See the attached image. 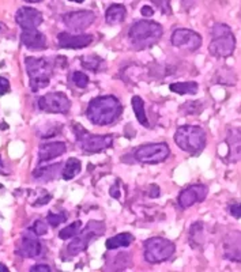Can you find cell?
Here are the masks:
<instances>
[{"mask_svg": "<svg viewBox=\"0 0 241 272\" xmlns=\"http://www.w3.org/2000/svg\"><path fill=\"white\" fill-rule=\"evenodd\" d=\"M208 196V187L204 184H191L178 193L177 203L183 210L192 207L196 203H203Z\"/></svg>", "mask_w": 241, "mask_h": 272, "instance_id": "7c38bea8", "label": "cell"}, {"mask_svg": "<svg viewBox=\"0 0 241 272\" xmlns=\"http://www.w3.org/2000/svg\"><path fill=\"white\" fill-rule=\"evenodd\" d=\"M105 233V225L102 222L92 221L87 223L86 229L80 230L79 234L75 235V240L68 244L67 253L70 256H76L80 252H83L96 237H100Z\"/></svg>", "mask_w": 241, "mask_h": 272, "instance_id": "ba28073f", "label": "cell"}, {"mask_svg": "<svg viewBox=\"0 0 241 272\" xmlns=\"http://www.w3.org/2000/svg\"><path fill=\"white\" fill-rule=\"evenodd\" d=\"M126 14H127V11H126V7L123 5H112L105 13L106 23L117 25L126 19Z\"/></svg>", "mask_w": 241, "mask_h": 272, "instance_id": "cb8c5ba5", "label": "cell"}, {"mask_svg": "<svg viewBox=\"0 0 241 272\" xmlns=\"http://www.w3.org/2000/svg\"><path fill=\"white\" fill-rule=\"evenodd\" d=\"M3 29H6L5 25H3V23H0V33H2V30H3Z\"/></svg>", "mask_w": 241, "mask_h": 272, "instance_id": "bcb514c9", "label": "cell"}, {"mask_svg": "<svg viewBox=\"0 0 241 272\" xmlns=\"http://www.w3.org/2000/svg\"><path fill=\"white\" fill-rule=\"evenodd\" d=\"M63 21L70 30L83 31L96 21V15L92 11H87V10H80V11H75V13H70L67 15H64Z\"/></svg>", "mask_w": 241, "mask_h": 272, "instance_id": "5bb4252c", "label": "cell"}, {"mask_svg": "<svg viewBox=\"0 0 241 272\" xmlns=\"http://www.w3.org/2000/svg\"><path fill=\"white\" fill-rule=\"evenodd\" d=\"M174 143L192 157L200 155L207 146V133L199 125H182L174 133Z\"/></svg>", "mask_w": 241, "mask_h": 272, "instance_id": "3957f363", "label": "cell"}, {"mask_svg": "<svg viewBox=\"0 0 241 272\" xmlns=\"http://www.w3.org/2000/svg\"><path fill=\"white\" fill-rule=\"evenodd\" d=\"M140 13L143 17H153L154 15V10L150 7V6H143L142 9H140Z\"/></svg>", "mask_w": 241, "mask_h": 272, "instance_id": "f35d334b", "label": "cell"}, {"mask_svg": "<svg viewBox=\"0 0 241 272\" xmlns=\"http://www.w3.org/2000/svg\"><path fill=\"white\" fill-rule=\"evenodd\" d=\"M60 169L59 163H56V165L52 166H45V167H38L36 172H33L34 179L41 180V181H49L56 176L57 173V170Z\"/></svg>", "mask_w": 241, "mask_h": 272, "instance_id": "f546056e", "label": "cell"}, {"mask_svg": "<svg viewBox=\"0 0 241 272\" xmlns=\"http://www.w3.org/2000/svg\"><path fill=\"white\" fill-rule=\"evenodd\" d=\"M206 243V226L204 222L196 221L190 226L188 230V244L192 249L200 251Z\"/></svg>", "mask_w": 241, "mask_h": 272, "instance_id": "44dd1931", "label": "cell"}, {"mask_svg": "<svg viewBox=\"0 0 241 272\" xmlns=\"http://www.w3.org/2000/svg\"><path fill=\"white\" fill-rule=\"evenodd\" d=\"M30 230H32L34 234H37V235H44V234L48 231V227L47 225H45V222L36 221L34 222V225L30 227Z\"/></svg>", "mask_w": 241, "mask_h": 272, "instance_id": "d590c367", "label": "cell"}, {"mask_svg": "<svg viewBox=\"0 0 241 272\" xmlns=\"http://www.w3.org/2000/svg\"><path fill=\"white\" fill-rule=\"evenodd\" d=\"M60 48H67V49H82V48L89 47L93 43V36L90 34H71V33H60L57 36Z\"/></svg>", "mask_w": 241, "mask_h": 272, "instance_id": "e0dca14e", "label": "cell"}, {"mask_svg": "<svg viewBox=\"0 0 241 272\" xmlns=\"http://www.w3.org/2000/svg\"><path fill=\"white\" fill-rule=\"evenodd\" d=\"M144 247V259L152 264L168 261L176 252V245L172 241L162 237H153L146 240Z\"/></svg>", "mask_w": 241, "mask_h": 272, "instance_id": "8992f818", "label": "cell"}, {"mask_svg": "<svg viewBox=\"0 0 241 272\" xmlns=\"http://www.w3.org/2000/svg\"><path fill=\"white\" fill-rule=\"evenodd\" d=\"M82 61V65L86 68V70H90L93 73H100V71H104L105 70V61L97 55H89L85 56L80 59Z\"/></svg>", "mask_w": 241, "mask_h": 272, "instance_id": "4316f807", "label": "cell"}, {"mask_svg": "<svg viewBox=\"0 0 241 272\" xmlns=\"http://www.w3.org/2000/svg\"><path fill=\"white\" fill-rule=\"evenodd\" d=\"M222 257L232 263H241V231L229 230L221 240Z\"/></svg>", "mask_w": 241, "mask_h": 272, "instance_id": "8fae6325", "label": "cell"}, {"mask_svg": "<svg viewBox=\"0 0 241 272\" xmlns=\"http://www.w3.org/2000/svg\"><path fill=\"white\" fill-rule=\"evenodd\" d=\"M110 196H113L114 199H120V192H118V185L114 184L113 187L110 188Z\"/></svg>", "mask_w": 241, "mask_h": 272, "instance_id": "ab89813d", "label": "cell"}, {"mask_svg": "<svg viewBox=\"0 0 241 272\" xmlns=\"http://www.w3.org/2000/svg\"><path fill=\"white\" fill-rule=\"evenodd\" d=\"M152 189L153 192L150 193V196H152V197H158V196H160V188L154 185V187H152Z\"/></svg>", "mask_w": 241, "mask_h": 272, "instance_id": "b9f144b4", "label": "cell"}, {"mask_svg": "<svg viewBox=\"0 0 241 272\" xmlns=\"http://www.w3.org/2000/svg\"><path fill=\"white\" fill-rule=\"evenodd\" d=\"M226 211L234 219H241V201H230L226 207Z\"/></svg>", "mask_w": 241, "mask_h": 272, "instance_id": "d6a6232c", "label": "cell"}, {"mask_svg": "<svg viewBox=\"0 0 241 272\" xmlns=\"http://www.w3.org/2000/svg\"><path fill=\"white\" fill-rule=\"evenodd\" d=\"M0 271H9V268L6 267L5 264H0Z\"/></svg>", "mask_w": 241, "mask_h": 272, "instance_id": "7bdbcfd3", "label": "cell"}, {"mask_svg": "<svg viewBox=\"0 0 241 272\" xmlns=\"http://www.w3.org/2000/svg\"><path fill=\"white\" fill-rule=\"evenodd\" d=\"M170 43L172 45L182 51L186 52H196L200 49L203 39L202 36L192 29H187V27H178L172 33L170 37Z\"/></svg>", "mask_w": 241, "mask_h": 272, "instance_id": "30bf717a", "label": "cell"}, {"mask_svg": "<svg viewBox=\"0 0 241 272\" xmlns=\"http://www.w3.org/2000/svg\"><path fill=\"white\" fill-rule=\"evenodd\" d=\"M10 90V82L6 78L0 77V95H3Z\"/></svg>", "mask_w": 241, "mask_h": 272, "instance_id": "74e56055", "label": "cell"}, {"mask_svg": "<svg viewBox=\"0 0 241 272\" xmlns=\"http://www.w3.org/2000/svg\"><path fill=\"white\" fill-rule=\"evenodd\" d=\"M27 3H38V2H41V0H25Z\"/></svg>", "mask_w": 241, "mask_h": 272, "instance_id": "ee69618b", "label": "cell"}, {"mask_svg": "<svg viewBox=\"0 0 241 272\" xmlns=\"http://www.w3.org/2000/svg\"><path fill=\"white\" fill-rule=\"evenodd\" d=\"M213 81H214V83H217V85L234 86L237 83V74L234 73L233 68L221 67L220 70H217Z\"/></svg>", "mask_w": 241, "mask_h": 272, "instance_id": "7402d4cb", "label": "cell"}, {"mask_svg": "<svg viewBox=\"0 0 241 272\" xmlns=\"http://www.w3.org/2000/svg\"><path fill=\"white\" fill-rule=\"evenodd\" d=\"M22 44L30 51H43L47 48V39L37 29L23 30L21 36Z\"/></svg>", "mask_w": 241, "mask_h": 272, "instance_id": "d6986e66", "label": "cell"}, {"mask_svg": "<svg viewBox=\"0 0 241 272\" xmlns=\"http://www.w3.org/2000/svg\"><path fill=\"white\" fill-rule=\"evenodd\" d=\"M212 41L208 53L216 59H228L236 51V37L232 27L222 22H217L212 27Z\"/></svg>", "mask_w": 241, "mask_h": 272, "instance_id": "7a4b0ae2", "label": "cell"}, {"mask_svg": "<svg viewBox=\"0 0 241 272\" xmlns=\"http://www.w3.org/2000/svg\"><path fill=\"white\" fill-rule=\"evenodd\" d=\"M32 271H51V268L45 265V264H40V265H34L32 267Z\"/></svg>", "mask_w": 241, "mask_h": 272, "instance_id": "60d3db41", "label": "cell"}, {"mask_svg": "<svg viewBox=\"0 0 241 272\" xmlns=\"http://www.w3.org/2000/svg\"><path fill=\"white\" fill-rule=\"evenodd\" d=\"M47 219H48V222L51 223V226L56 227V226H59L60 223H63V222L67 219V215H66V213H60V214L49 213L48 214Z\"/></svg>", "mask_w": 241, "mask_h": 272, "instance_id": "836d02e7", "label": "cell"}, {"mask_svg": "<svg viewBox=\"0 0 241 272\" xmlns=\"http://www.w3.org/2000/svg\"><path fill=\"white\" fill-rule=\"evenodd\" d=\"M169 90L178 95H196L199 91V83L195 81L176 82L169 86Z\"/></svg>", "mask_w": 241, "mask_h": 272, "instance_id": "603a6c76", "label": "cell"}, {"mask_svg": "<svg viewBox=\"0 0 241 272\" xmlns=\"http://www.w3.org/2000/svg\"><path fill=\"white\" fill-rule=\"evenodd\" d=\"M15 21L23 30L37 29L43 23V14L32 7H22L18 10Z\"/></svg>", "mask_w": 241, "mask_h": 272, "instance_id": "2e32d148", "label": "cell"}, {"mask_svg": "<svg viewBox=\"0 0 241 272\" xmlns=\"http://www.w3.org/2000/svg\"><path fill=\"white\" fill-rule=\"evenodd\" d=\"M134 243V235L130 233H120L114 237L109 238L106 241V248L113 251V249H118V248H127Z\"/></svg>", "mask_w": 241, "mask_h": 272, "instance_id": "d4e9b609", "label": "cell"}, {"mask_svg": "<svg viewBox=\"0 0 241 272\" xmlns=\"http://www.w3.org/2000/svg\"><path fill=\"white\" fill-rule=\"evenodd\" d=\"M180 2H182V7L184 11H191L198 3V0H180Z\"/></svg>", "mask_w": 241, "mask_h": 272, "instance_id": "8d00e7d4", "label": "cell"}, {"mask_svg": "<svg viewBox=\"0 0 241 272\" xmlns=\"http://www.w3.org/2000/svg\"><path fill=\"white\" fill-rule=\"evenodd\" d=\"M170 155L169 146L161 142V143H152V145L140 146L135 150L134 157L140 163L147 165H157L161 162L166 161Z\"/></svg>", "mask_w": 241, "mask_h": 272, "instance_id": "9c48e42d", "label": "cell"}, {"mask_svg": "<svg viewBox=\"0 0 241 272\" xmlns=\"http://www.w3.org/2000/svg\"><path fill=\"white\" fill-rule=\"evenodd\" d=\"M26 71L30 77V89L34 93L49 85L53 64L48 59H36L26 57Z\"/></svg>", "mask_w": 241, "mask_h": 272, "instance_id": "5b68a950", "label": "cell"}, {"mask_svg": "<svg viewBox=\"0 0 241 272\" xmlns=\"http://www.w3.org/2000/svg\"><path fill=\"white\" fill-rule=\"evenodd\" d=\"M132 109L135 112V116L138 121H139L142 125L144 127H148V121L147 117H146V112H144V102L143 99L139 97V95H135V97H132Z\"/></svg>", "mask_w": 241, "mask_h": 272, "instance_id": "f1b7e54d", "label": "cell"}, {"mask_svg": "<svg viewBox=\"0 0 241 272\" xmlns=\"http://www.w3.org/2000/svg\"><path fill=\"white\" fill-rule=\"evenodd\" d=\"M72 82L79 89H85L86 86L89 85V77L86 74L80 73V71H75V73L72 74Z\"/></svg>", "mask_w": 241, "mask_h": 272, "instance_id": "1f68e13d", "label": "cell"}, {"mask_svg": "<svg viewBox=\"0 0 241 272\" xmlns=\"http://www.w3.org/2000/svg\"><path fill=\"white\" fill-rule=\"evenodd\" d=\"M153 3L161 10V13L164 15H170L172 14V6H170V0H152Z\"/></svg>", "mask_w": 241, "mask_h": 272, "instance_id": "e575fe53", "label": "cell"}, {"mask_svg": "<svg viewBox=\"0 0 241 272\" xmlns=\"http://www.w3.org/2000/svg\"><path fill=\"white\" fill-rule=\"evenodd\" d=\"M70 2H74V3H83L85 0H70Z\"/></svg>", "mask_w": 241, "mask_h": 272, "instance_id": "f6af8a7d", "label": "cell"}, {"mask_svg": "<svg viewBox=\"0 0 241 272\" xmlns=\"http://www.w3.org/2000/svg\"><path fill=\"white\" fill-rule=\"evenodd\" d=\"M123 112V105L114 95H102L90 101L86 116L94 125H108L113 123Z\"/></svg>", "mask_w": 241, "mask_h": 272, "instance_id": "6da1fadb", "label": "cell"}, {"mask_svg": "<svg viewBox=\"0 0 241 272\" xmlns=\"http://www.w3.org/2000/svg\"><path fill=\"white\" fill-rule=\"evenodd\" d=\"M37 234H34L32 230L26 231L21 240V247L18 248V253L25 257H38L43 253V247L41 243L37 240Z\"/></svg>", "mask_w": 241, "mask_h": 272, "instance_id": "ac0fdd59", "label": "cell"}, {"mask_svg": "<svg viewBox=\"0 0 241 272\" xmlns=\"http://www.w3.org/2000/svg\"><path fill=\"white\" fill-rule=\"evenodd\" d=\"M76 143L85 154H97L109 149L113 143V136L110 135H92L86 129L78 125L75 127Z\"/></svg>", "mask_w": 241, "mask_h": 272, "instance_id": "52a82bcc", "label": "cell"}, {"mask_svg": "<svg viewBox=\"0 0 241 272\" xmlns=\"http://www.w3.org/2000/svg\"><path fill=\"white\" fill-rule=\"evenodd\" d=\"M203 111H204L203 102L198 101V99H190V101H186L183 105H180V108H178V112H180L183 116H199L203 113Z\"/></svg>", "mask_w": 241, "mask_h": 272, "instance_id": "484cf974", "label": "cell"}, {"mask_svg": "<svg viewBox=\"0 0 241 272\" xmlns=\"http://www.w3.org/2000/svg\"><path fill=\"white\" fill-rule=\"evenodd\" d=\"M38 107L48 113H67L71 101L64 93H49L38 99Z\"/></svg>", "mask_w": 241, "mask_h": 272, "instance_id": "4fadbf2b", "label": "cell"}, {"mask_svg": "<svg viewBox=\"0 0 241 272\" xmlns=\"http://www.w3.org/2000/svg\"><path fill=\"white\" fill-rule=\"evenodd\" d=\"M66 143L64 142H49L43 143L38 149V162L51 161L66 153Z\"/></svg>", "mask_w": 241, "mask_h": 272, "instance_id": "ffe728a7", "label": "cell"}, {"mask_svg": "<svg viewBox=\"0 0 241 272\" xmlns=\"http://www.w3.org/2000/svg\"><path fill=\"white\" fill-rule=\"evenodd\" d=\"M80 167H82V166H80L79 159H76V158H70V159H67V162H64L62 177H63L64 180H72L78 173H79Z\"/></svg>", "mask_w": 241, "mask_h": 272, "instance_id": "83f0119b", "label": "cell"}, {"mask_svg": "<svg viewBox=\"0 0 241 272\" xmlns=\"http://www.w3.org/2000/svg\"><path fill=\"white\" fill-rule=\"evenodd\" d=\"M225 142L228 146V155L225 158L226 162L228 163L241 162V127L229 128Z\"/></svg>", "mask_w": 241, "mask_h": 272, "instance_id": "9a60e30c", "label": "cell"}, {"mask_svg": "<svg viewBox=\"0 0 241 272\" xmlns=\"http://www.w3.org/2000/svg\"><path fill=\"white\" fill-rule=\"evenodd\" d=\"M164 29L160 23L153 21H138L130 27L128 37L136 49H147L156 45L162 37Z\"/></svg>", "mask_w": 241, "mask_h": 272, "instance_id": "277c9868", "label": "cell"}, {"mask_svg": "<svg viewBox=\"0 0 241 272\" xmlns=\"http://www.w3.org/2000/svg\"><path fill=\"white\" fill-rule=\"evenodd\" d=\"M80 227H82V222L80 221H75L72 222L71 225H68L67 227L60 230L59 237L62 240H70V238H74L75 235H78L80 231Z\"/></svg>", "mask_w": 241, "mask_h": 272, "instance_id": "4dcf8cb0", "label": "cell"}]
</instances>
